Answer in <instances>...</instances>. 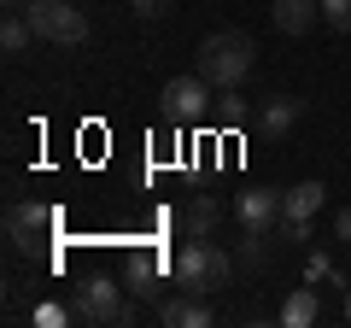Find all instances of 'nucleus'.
Returning a JSON list of instances; mask_svg holds the SVG:
<instances>
[{
  "instance_id": "obj_1",
  "label": "nucleus",
  "mask_w": 351,
  "mask_h": 328,
  "mask_svg": "<svg viewBox=\"0 0 351 328\" xmlns=\"http://www.w3.org/2000/svg\"><path fill=\"white\" fill-rule=\"evenodd\" d=\"M228 276H234V258H228L211 235H193L188 246L176 253V264H170V281H176V288H182V293H205V299L223 293Z\"/></svg>"
},
{
  "instance_id": "obj_10",
  "label": "nucleus",
  "mask_w": 351,
  "mask_h": 328,
  "mask_svg": "<svg viewBox=\"0 0 351 328\" xmlns=\"http://www.w3.org/2000/svg\"><path fill=\"white\" fill-rule=\"evenodd\" d=\"M316 18H322V0H269V24L281 36H304Z\"/></svg>"
},
{
  "instance_id": "obj_15",
  "label": "nucleus",
  "mask_w": 351,
  "mask_h": 328,
  "mask_svg": "<svg viewBox=\"0 0 351 328\" xmlns=\"http://www.w3.org/2000/svg\"><path fill=\"white\" fill-rule=\"evenodd\" d=\"M217 94H223V100L211 106V117H217V124H223V129H234V124H246V100H240L234 89H217Z\"/></svg>"
},
{
  "instance_id": "obj_16",
  "label": "nucleus",
  "mask_w": 351,
  "mask_h": 328,
  "mask_svg": "<svg viewBox=\"0 0 351 328\" xmlns=\"http://www.w3.org/2000/svg\"><path fill=\"white\" fill-rule=\"evenodd\" d=\"M322 24L339 30V36H351V0H322Z\"/></svg>"
},
{
  "instance_id": "obj_11",
  "label": "nucleus",
  "mask_w": 351,
  "mask_h": 328,
  "mask_svg": "<svg viewBox=\"0 0 351 328\" xmlns=\"http://www.w3.org/2000/svg\"><path fill=\"white\" fill-rule=\"evenodd\" d=\"M322 182H293L287 188V200H281V217H293V223H311L316 211H322Z\"/></svg>"
},
{
  "instance_id": "obj_12",
  "label": "nucleus",
  "mask_w": 351,
  "mask_h": 328,
  "mask_svg": "<svg viewBox=\"0 0 351 328\" xmlns=\"http://www.w3.org/2000/svg\"><path fill=\"white\" fill-rule=\"evenodd\" d=\"M316 316H322V305H316V281L299 288V293H287V305H281V323H287V328H311Z\"/></svg>"
},
{
  "instance_id": "obj_5",
  "label": "nucleus",
  "mask_w": 351,
  "mask_h": 328,
  "mask_svg": "<svg viewBox=\"0 0 351 328\" xmlns=\"http://www.w3.org/2000/svg\"><path fill=\"white\" fill-rule=\"evenodd\" d=\"M158 106H164V124L182 129V124H199L217 100H211V82L193 71V76H170V82H164V94H158Z\"/></svg>"
},
{
  "instance_id": "obj_4",
  "label": "nucleus",
  "mask_w": 351,
  "mask_h": 328,
  "mask_svg": "<svg viewBox=\"0 0 351 328\" xmlns=\"http://www.w3.org/2000/svg\"><path fill=\"white\" fill-rule=\"evenodd\" d=\"M24 12H29V24H36V36L53 41V47H82L88 41V18L71 0H29Z\"/></svg>"
},
{
  "instance_id": "obj_17",
  "label": "nucleus",
  "mask_w": 351,
  "mask_h": 328,
  "mask_svg": "<svg viewBox=\"0 0 351 328\" xmlns=\"http://www.w3.org/2000/svg\"><path fill=\"white\" fill-rule=\"evenodd\" d=\"M29 323H41V328H64V323H76V311H64V305H36V311H29Z\"/></svg>"
},
{
  "instance_id": "obj_14",
  "label": "nucleus",
  "mask_w": 351,
  "mask_h": 328,
  "mask_svg": "<svg viewBox=\"0 0 351 328\" xmlns=\"http://www.w3.org/2000/svg\"><path fill=\"white\" fill-rule=\"evenodd\" d=\"M217 217H223V205H217L211 194H199V200L188 205V217H182V223H188V235H211V229H217Z\"/></svg>"
},
{
  "instance_id": "obj_18",
  "label": "nucleus",
  "mask_w": 351,
  "mask_h": 328,
  "mask_svg": "<svg viewBox=\"0 0 351 328\" xmlns=\"http://www.w3.org/2000/svg\"><path fill=\"white\" fill-rule=\"evenodd\" d=\"M129 293H158V288H152V258H135V270H129Z\"/></svg>"
},
{
  "instance_id": "obj_2",
  "label": "nucleus",
  "mask_w": 351,
  "mask_h": 328,
  "mask_svg": "<svg viewBox=\"0 0 351 328\" xmlns=\"http://www.w3.org/2000/svg\"><path fill=\"white\" fill-rule=\"evenodd\" d=\"M252 59H258V47H252L246 30H217V36L199 41V65H193V71H199L211 89H240L252 76Z\"/></svg>"
},
{
  "instance_id": "obj_7",
  "label": "nucleus",
  "mask_w": 351,
  "mask_h": 328,
  "mask_svg": "<svg viewBox=\"0 0 351 328\" xmlns=\"http://www.w3.org/2000/svg\"><path fill=\"white\" fill-rule=\"evenodd\" d=\"M53 205H36V200H18L12 211H6V240H12L18 253H36V246H47L53 240Z\"/></svg>"
},
{
  "instance_id": "obj_8",
  "label": "nucleus",
  "mask_w": 351,
  "mask_h": 328,
  "mask_svg": "<svg viewBox=\"0 0 351 328\" xmlns=\"http://www.w3.org/2000/svg\"><path fill=\"white\" fill-rule=\"evenodd\" d=\"M158 323H164V328H211L217 311H211L205 293H182V288H176V299L158 305Z\"/></svg>"
},
{
  "instance_id": "obj_19",
  "label": "nucleus",
  "mask_w": 351,
  "mask_h": 328,
  "mask_svg": "<svg viewBox=\"0 0 351 328\" xmlns=\"http://www.w3.org/2000/svg\"><path fill=\"white\" fill-rule=\"evenodd\" d=\"M129 12H135L141 24H158V18L170 12V0H129Z\"/></svg>"
},
{
  "instance_id": "obj_6",
  "label": "nucleus",
  "mask_w": 351,
  "mask_h": 328,
  "mask_svg": "<svg viewBox=\"0 0 351 328\" xmlns=\"http://www.w3.org/2000/svg\"><path fill=\"white\" fill-rule=\"evenodd\" d=\"M281 200H287V188H246L234 200V217H240V229H246V240H276Z\"/></svg>"
},
{
  "instance_id": "obj_21",
  "label": "nucleus",
  "mask_w": 351,
  "mask_h": 328,
  "mask_svg": "<svg viewBox=\"0 0 351 328\" xmlns=\"http://www.w3.org/2000/svg\"><path fill=\"white\" fill-rule=\"evenodd\" d=\"M334 240H346V246H351V205H339V211H334Z\"/></svg>"
},
{
  "instance_id": "obj_9",
  "label": "nucleus",
  "mask_w": 351,
  "mask_h": 328,
  "mask_svg": "<svg viewBox=\"0 0 351 328\" xmlns=\"http://www.w3.org/2000/svg\"><path fill=\"white\" fill-rule=\"evenodd\" d=\"M304 117V100H293V94H269V100L258 106V129L269 141H281V135H293V124Z\"/></svg>"
},
{
  "instance_id": "obj_22",
  "label": "nucleus",
  "mask_w": 351,
  "mask_h": 328,
  "mask_svg": "<svg viewBox=\"0 0 351 328\" xmlns=\"http://www.w3.org/2000/svg\"><path fill=\"white\" fill-rule=\"evenodd\" d=\"M6 6H29V0H6Z\"/></svg>"
},
{
  "instance_id": "obj_3",
  "label": "nucleus",
  "mask_w": 351,
  "mask_h": 328,
  "mask_svg": "<svg viewBox=\"0 0 351 328\" xmlns=\"http://www.w3.org/2000/svg\"><path fill=\"white\" fill-rule=\"evenodd\" d=\"M71 311H76V323H94V328H123L129 316H135V311L123 305V288H117L112 276H88L82 288H76V305H71Z\"/></svg>"
},
{
  "instance_id": "obj_13",
  "label": "nucleus",
  "mask_w": 351,
  "mask_h": 328,
  "mask_svg": "<svg viewBox=\"0 0 351 328\" xmlns=\"http://www.w3.org/2000/svg\"><path fill=\"white\" fill-rule=\"evenodd\" d=\"M29 41H36V24H29L24 6H12V12H6V24H0V47H6V53H24Z\"/></svg>"
},
{
  "instance_id": "obj_20",
  "label": "nucleus",
  "mask_w": 351,
  "mask_h": 328,
  "mask_svg": "<svg viewBox=\"0 0 351 328\" xmlns=\"http://www.w3.org/2000/svg\"><path fill=\"white\" fill-rule=\"evenodd\" d=\"M304 281H334V264H328V253H316L311 264H304Z\"/></svg>"
}]
</instances>
